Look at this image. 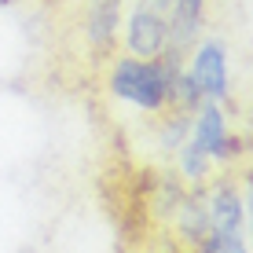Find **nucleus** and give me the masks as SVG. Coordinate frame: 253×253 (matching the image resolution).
<instances>
[{"mask_svg": "<svg viewBox=\"0 0 253 253\" xmlns=\"http://www.w3.org/2000/svg\"><path fill=\"white\" fill-rule=\"evenodd\" d=\"M107 88L114 99L128 103L139 114H162L169 107L172 84L165 77L158 59H139V55H121L114 59L107 74Z\"/></svg>", "mask_w": 253, "mask_h": 253, "instance_id": "f257e3e1", "label": "nucleus"}, {"mask_svg": "<svg viewBox=\"0 0 253 253\" xmlns=\"http://www.w3.org/2000/svg\"><path fill=\"white\" fill-rule=\"evenodd\" d=\"M209 202V239L195 253H216L224 242L246 235V206H242V187L231 176H220L206 191Z\"/></svg>", "mask_w": 253, "mask_h": 253, "instance_id": "f03ea898", "label": "nucleus"}, {"mask_svg": "<svg viewBox=\"0 0 253 253\" xmlns=\"http://www.w3.org/2000/svg\"><path fill=\"white\" fill-rule=\"evenodd\" d=\"M187 74L195 77L206 103H224L231 95V70H228V48L220 41H198L187 51Z\"/></svg>", "mask_w": 253, "mask_h": 253, "instance_id": "7ed1b4c3", "label": "nucleus"}, {"mask_svg": "<svg viewBox=\"0 0 253 253\" xmlns=\"http://www.w3.org/2000/svg\"><path fill=\"white\" fill-rule=\"evenodd\" d=\"M191 139L213 158V165H228L239 158L242 139L231 136L228 128V114H224V103H202V107L191 114Z\"/></svg>", "mask_w": 253, "mask_h": 253, "instance_id": "20e7f679", "label": "nucleus"}, {"mask_svg": "<svg viewBox=\"0 0 253 253\" xmlns=\"http://www.w3.org/2000/svg\"><path fill=\"white\" fill-rule=\"evenodd\" d=\"M121 41H125L128 55L154 59L158 51L169 44V30H165V11L147 0H136L128 7V15L121 19Z\"/></svg>", "mask_w": 253, "mask_h": 253, "instance_id": "39448f33", "label": "nucleus"}, {"mask_svg": "<svg viewBox=\"0 0 253 253\" xmlns=\"http://www.w3.org/2000/svg\"><path fill=\"white\" fill-rule=\"evenodd\" d=\"M206 0H169L165 7V30H169V44L165 48H176V51H187L202 41V30H206Z\"/></svg>", "mask_w": 253, "mask_h": 253, "instance_id": "423d86ee", "label": "nucleus"}, {"mask_svg": "<svg viewBox=\"0 0 253 253\" xmlns=\"http://www.w3.org/2000/svg\"><path fill=\"white\" fill-rule=\"evenodd\" d=\"M121 33V0H92L84 15V41L95 55H107Z\"/></svg>", "mask_w": 253, "mask_h": 253, "instance_id": "0eeeda50", "label": "nucleus"}, {"mask_svg": "<svg viewBox=\"0 0 253 253\" xmlns=\"http://www.w3.org/2000/svg\"><path fill=\"white\" fill-rule=\"evenodd\" d=\"M172 224H176L180 242H187L191 250H198L209 239V202H206V187H195L184 195L180 209L172 213Z\"/></svg>", "mask_w": 253, "mask_h": 253, "instance_id": "6e6552de", "label": "nucleus"}, {"mask_svg": "<svg viewBox=\"0 0 253 253\" xmlns=\"http://www.w3.org/2000/svg\"><path fill=\"white\" fill-rule=\"evenodd\" d=\"M187 136H191V114L187 110H176V107H165L162 121H158V132H154V143L165 154H176L187 143Z\"/></svg>", "mask_w": 253, "mask_h": 253, "instance_id": "1a4fd4ad", "label": "nucleus"}, {"mask_svg": "<svg viewBox=\"0 0 253 253\" xmlns=\"http://www.w3.org/2000/svg\"><path fill=\"white\" fill-rule=\"evenodd\" d=\"M176 172L184 176V184H206V176L213 172V158L187 136V143L176 151Z\"/></svg>", "mask_w": 253, "mask_h": 253, "instance_id": "9d476101", "label": "nucleus"}, {"mask_svg": "<svg viewBox=\"0 0 253 253\" xmlns=\"http://www.w3.org/2000/svg\"><path fill=\"white\" fill-rule=\"evenodd\" d=\"M187 187H184V176L180 172H162L158 176V187H154V209H158L162 220H172V213L180 209Z\"/></svg>", "mask_w": 253, "mask_h": 253, "instance_id": "9b49d317", "label": "nucleus"}, {"mask_svg": "<svg viewBox=\"0 0 253 253\" xmlns=\"http://www.w3.org/2000/svg\"><path fill=\"white\" fill-rule=\"evenodd\" d=\"M242 206H246V242L253 250V169L246 172V184H242Z\"/></svg>", "mask_w": 253, "mask_h": 253, "instance_id": "f8f14e48", "label": "nucleus"}, {"mask_svg": "<svg viewBox=\"0 0 253 253\" xmlns=\"http://www.w3.org/2000/svg\"><path fill=\"white\" fill-rule=\"evenodd\" d=\"M216 253H253V250H250L246 235H242V239H231V242H224V246L216 250Z\"/></svg>", "mask_w": 253, "mask_h": 253, "instance_id": "ddd939ff", "label": "nucleus"}, {"mask_svg": "<svg viewBox=\"0 0 253 253\" xmlns=\"http://www.w3.org/2000/svg\"><path fill=\"white\" fill-rule=\"evenodd\" d=\"M147 4H154V7H162V11H165V7H169V0H147Z\"/></svg>", "mask_w": 253, "mask_h": 253, "instance_id": "4468645a", "label": "nucleus"}]
</instances>
